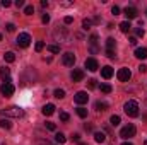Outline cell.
<instances>
[{"label":"cell","instance_id":"1","mask_svg":"<svg viewBox=\"0 0 147 145\" xmlns=\"http://www.w3.org/2000/svg\"><path fill=\"white\" fill-rule=\"evenodd\" d=\"M3 116H9V118H21L22 114H24V111L19 108V106H9V108L2 109L0 111Z\"/></svg>","mask_w":147,"mask_h":145},{"label":"cell","instance_id":"2","mask_svg":"<svg viewBox=\"0 0 147 145\" xmlns=\"http://www.w3.org/2000/svg\"><path fill=\"white\" fill-rule=\"evenodd\" d=\"M123 109H125V113H127L130 118L139 116V104H137L135 101H127L125 106H123Z\"/></svg>","mask_w":147,"mask_h":145},{"label":"cell","instance_id":"3","mask_svg":"<svg viewBox=\"0 0 147 145\" xmlns=\"http://www.w3.org/2000/svg\"><path fill=\"white\" fill-rule=\"evenodd\" d=\"M135 133H137V128L134 126V125H127V126H123L121 128V132H120V137L121 138H132V137H135Z\"/></svg>","mask_w":147,"mask_h":145},{"label":"cell","instance_id":"4","mask_svg":"<svg viewBox=\"0 0 147 145\" xmlns=\"http://www.w3.org/2000/svg\"><path fill=\"white\" fill-rule=\"evenodd\" d=\"M16 43H17L21 48H28V46L31 44V36H29L28 33H21V34L17 36V39H16Z\"/></svg>","mask_w":147,"mask_h":145},{"label":"cell","instance_id":"5","mask_svg":"<svg viewBox=\"0 0 147 145\" xmlns=\"http://www.w3.org/2000/svg\"><path fill=\"white\" fill-rule=\"evenodd\" d=\"M53 38H55V41H67L69 39V33H67V29L65 28H58V29H55L53 31Z\"/></svg>","mask_w":147,"mask_h":145},{"label":"cell","instance_id":"6","mask_svg":"<svg viewBox=\"0 0 147 145\" xmlns=\"http://www.w3.org/2000/svg\"><path fill=\"white\" fill-rule=\"evenodd\" d=\"M62 62H63V65H65V67H74V63H75V55H74L72 51H67V53H63V56H62Z\"/></svg>","mask_w":147,"mask_h":145},{"label":"cell","instance_id":"7","mask_svg":"<svg viewBox=\"0 0 147 145\" xmlns=\"http://www.w3.org/2000/svg\"><path fill=\"white\" fill-rule=\"evenodd\" d=\"M116 77H118L120 82H128L130 77H132V72H130L128 68H120V70L116 72Z\"/></svg>","mask_w":147,"mask_h":145},{"label":"cell","instance_id":"8","mask_svg":"<svg viewBox=\"0 0 147 145\" xmlns=\"http://www.w3.org/2000/svg\"><path fill=\"white\" fill-rule=\"evenodd\" d=\"M74 99H75V103H77V104H86V103L89 101V96H87V92L79 91V92L74 96Z\"/></svg>","mask_w":147,"mask_h":145},{"label":"cell","instance_id":"9","mask_svg":"<svg viewBox=\"0 0 147 145\" xmlns=\"http://www.w3.org/2000/svg\"><path fill=\"white\" fill-rule=\"evenodd\" d=\"M86 68H87L89 72H96V70L99 68L98 60H96V58H87V60H86Z\"/></svg>","mask_w":147,"mask_h":145},{"label":"cell","instance_id":"10","mask_svg":"<svg viewBox=\"0 0 147 145\" xmlns=\"http://www.w3.org/2000/svg\"><path fill=\"white\" fill-rule=\"evenodd\" d=\"M0 92H2V96H5V97H10V96L14 94V85H12V84H2V87H0Z\"/></svg>","mask_w":147,"mask_h":145},{"label":"cell","instance_id":"11","mask_svg":"<svg viewBox=\"0 0 147 145\" xmlns=\"http://www.w3.org/2000/svg\"><path fill=\"white\" fill-rule=\"evenodd\" d=\"M89 44H91V53L96 55V53L99 51V48H98V36H96V34H91V38H89Z\"/></svg>","mask_w":147,"mask_h":145},{"label":"cell","instance_id":"12","mask_svg":"<svg viewBox=\"0 0 147 145\" xmlns=\"http://www.w3.org/2000/svg\"><path fill=\"white\" fill-rule=\"evenodd\" d=\"M72 80L74 82H80L82 79H84V70H80V68H74V72H72Z\"/></svg>","mask_w":147,"mask_h":145},{"label":"cell","instance_id":"13","mask_svg":"<svg viewBox=\"0 0 147 145\" xmlns=\"http://www.w3.org/2000/svg\"><path fill=\"white\" fill-rule=\"evenodd\" d=\"M0 77H2V80H3V84H10V70L9 68H0Z\"/></svg>","mask_w":147,"mask_h":145},{"label":"cell","instance_id":"14","mask_svg":"<svg viewBox=\"0 0 147 145\" xmlns=\"http://www.w3.org/2000/svg\"><path fill=\"white\" fill-rule=\"evenodd\" d=\"M125 15H127V19H135L137 17V9L135 7H127L125 9Z\"/></svg>","mask_w":147,"mask_h":145},{"label":"cell","instance_id":"15","mask_svg":"<svg viewBox=\"0 0 147 145\" xmlns=\"http://www.w3.org/2000/svg\"><path fill=\"white\" fill-rule=\"evenodd\" d=\"M135 56L139 60H146L147 58V48H137L135 50Z\"/></svg>","mask_w":147,"mask_h":145},{"label":"cell","instance_id":"16","mask_svg":"<svg viewBox=\"0 0 147 145\" xmlns=\"http://www.w3.org/2000/svg\"><path fill=\"white\" fill-rule=\"evenodd\" d=\"M55 113V104H45L43 106V114L45 116H51Z\"/></svg>","mask_w":147,"mask_h":145},{"label":"cell","instance_id":"17","mask_svg":"<svg viewBox=\"0 0 147 145\" xmlns=\"http://www.w3.org/2000/svg\"><path fill=\"white\" fill-rule=\"evenodd\" d=\"M101 75H103V79H106V80L111 79V77H113V68H111V67H103V68H101Z\"/></svg>","mask_w":147,"mask_h":145},{"label":"cell","instance_id":"18","mask_svg":"<svg viewBox=\"0 0 147 145\" xmlns=\"http://www.w3.org/2000/svg\"><path fill=\"white\" fill-rule=\"evenodd\" d=\"M94 140H96L98 144H103V142L106 140V135H105L103 132H96V133H94Z\"/></svg>","mask_w":147,"mask_h":145},{"label":"cell","instance_id":"19","mask_svg":"<svg viewBox=\"0 0 147 145\" xmlns=\"http://www.w3.org/2000/svg\"><path fill=\"white\" fill-rule=\"evenodd\" d=\"M0 128H5V130H10V128H12V123H10V119H7V118L3 119V118H2V119H0Z\"/></svg>","mask_w":147,"mask_h":145},{"label":"cell","instance_id":"20","mask_svg":"<svg viewBox=\"0 0 147 145\" xmlns=\"http://www.w3.org/2000/svg\"><path fill=\"white\" fill-rule=\"evenodd\" d=\"M120 29H121V33H128V31L132 29V26H130L128 21H123V22L120 24Z\"/></svg>","mask_w":147,"mask_h":145},{"label":"cell","instance_id":"21","mask_svg":"<svg viewBox=\"0 0 147 145\" xmlns=\"http://www.w3.org/2000/svg\"><path fill=\"white\" fill-rule=\"evenodd\" d=\"M115 46H116V41H115L113 38H108V39H106V50H108V51H113Z\"/></svg>","mask_w":147,"mask_h":145},{"label":"cell","instance_id":"22","mask_svg":"<svg viewBox=\"0 0 147 145\" xmlns=\"http://www.w3.org/2000/svg\"><path fill=\"white\" fill-rule=\"evenodd\" d=\"M3 58H5V62H7V63H12V62L16 60V55H14L12 51H7V53L3 55Z\"/></svg>","mask_w":147,"mask_h":145},{"label":"cell","instance_id":"23","mask_svg":"<svg viewBox=\"0 0 147 145\" xmlns=\"http://www.w3.org/2000/svg\"><path fill=\"white\" fill-rule=\"evenodd\" d=\"M94 108L98 109V111H106V108H108V104H106V103H103V101H96Z\"/></svg>","mask_w":147,"mask_h":145},{"label":"cell","instance_id":"24","mask_svg":"<svg viewBox=\"0 0 147 145\" xmlns=\"http://www.w3.org/2000/svg\"><path fill=\"white\" fill-rule=\"evenodd\" d=\"M53 96H55L57 99H63V97H65V91H63V89H57V91L53 92Z\"/></svg>","mask_w":147,"mask_h":145},{"label":"cell","instance_id":"25","mask_svg":"<svg viewBox=\"0 0 147 145\" xmlns=\"http://www.w3.org/2000/svg\"><path fill=\"white\" fill-rule=\"evenodd\" d=\"M111 91H113V87H111L110 84H101V92H105V94H110Z\"/></svg>","mask_w":147,"mask_h":145},{"label":"cell","instance_id":"26","mask_svg":"<svg viewBox=\"0 0 147 145\" xmlns=\"http://www.w3.org/2000/svg\"><path fill=\"white\" fill-rule=\"evenodd\" d=\"M77 116H80V118H86V116H87V109L82 108V106H79V108H77Z\"/></svg>","mask_w":147,"mask_h":145},{"label":"cell","instance_id":"27","mask_svg":"<svg viewBox=\"0 0 147 145\" xmlns=\"http://www.w3.org/2000/svg\"><path fill=\"white\" fill-rule=\"evenodd\" d=\"M55 140H57L58 144H65V142H67V138H65L63 133H57V135H55Z\"/></svg>","mask_w":147,"mask_h":145},{"label":"cell","instance_id":"28","mask_svg":"<svg viewBox=\"0 0 147 145\" xmlns=\"http://www.w3.org/2000/svg\"><path fill=\"white\" fill-rule=\"evenodd\" d=\"M110 123L113 125V126H116V125L120 123V116H118V114H113V116L110 118Z\"/></svg>","mask_w":147,"mask_h":145},{"label":"cell","instance_id":"29","mask_svg":"<svg viewBox=\"0 0 147 145\" xmlns=\"http://www.w3.org/2000/svg\"><path fill=\"white\" fill-rule=\"evenodd\" d=\"M48 51H51V53H58V51H60V46H58V44H48Z\"/></svg>","mask_w":147,"mask_h":145},{"label":"cell","instance_id":"30","mask_svg":"<svg viewBox=\"0 0 147 145\" xmlns=\"http://www.w3.org/2000/svg\"><path fill=\"white\" fill-rule=\"evenodd\" d=\"M33 12H34V7H33V5H26V7H24V14H26V15H31Z\"/></svg>","mask_w":147,"mask_h":145},{"label":"cell","instance_id":"31","mask_svg":"<svg viewBox=\"0 0 147 145\" xmlns=\"http://www.w3.org/2000/svg\"><path fill=\"white\" fill-rule=\"evenodd\" d=\"M91 26H92V21H91V19H84V21H82V28H84V29H89Z\"/></svg>","mask_w":147,"mask_h":145},{"label":"cell","instance_id":"32","mask_svg":"<svg viewBox=\"0 0 147 145\" xmlns=\"http://www.w3.org/2000/svg\"><path fill=\"white\" fill-rule=\"evenodd\" d=\"M96 85H98V84H96V80H94V79L87 80V87H89V89H96Z\"/></svg>","mask_w":147,"mask_h":145},{"label":"cell","instance_id":"33","mask_svg":"<svg viewBox=\"0 0 147 145\" xmlns=\"http://www.w3.org/2000/svg\"><path fill=\"white\" fill-rule=\"evenodd\" d=\"M43 48H45V43H43V41H38L36 46H34V50H36V51H41Z\"/></svg>","mask_w":147,"mask_h":145},{"label":"cell","instance_id":"34","mask_svg":"<svg viewBox=\"0 0 147 145\" xmlns=\"http://www.w3.org/2000/svg\"><path fill=\"white\" fill-rule=\"evenodd\" d=\"M46 128H48L50 132H55V130H57V125H55V123H50V121H48V123H46Z\"/></svg>","mask_w":147,"mask_h":145},{"label":"cell","instance_id":"35","mask_svg":"<svg viewBox=\"0 0 147 145\" xmlns=\"http://www.w3.org/2000/svg\"><path fill=\"white\" fill-rule=\"evenodd\" d=\"M111 14H113V15H118V14H120V7L113 5V7H111Z\"/></svg>","mask_w":147,"mask_h":145},{"label":"cell","instance_id":"36","mask_svg":"<svg viewBox=\"0 0 147 145\" xmlns=\"http://www.w3.org/2000/svg\"><path fill=\"white\" fill-rule=\"evenodd\" d=\"M5 28H7V31H9V33H14V31H16V26H14L12 22H9V24H7Z\"/></svg>","mask_w":147,"mask_h":145},{"label":"cell","instance_id":"37","mask_svg":"<svg viewBox=\"0 0 147 145\" xmlns=\"http://www.w3.org/2000/svg\"><path fill=\"white\" fill-rule=\"evenodd\" d=\"M135 34H137L139 38H144V34H146V33H144V29H140V28H137V29H135Z\"/></svg>","mask_w":147,"mask_h":145},{"label":"cell","instance_id":"38","mask_svg":"<svg viewBox=\"0 0 147 145\" xmlns=\"http://www.w3.org/2000/svg\"><path fill=\"white\" fill-rule=\"evenodd\" d=\"M63 22H65V24H72V22H74V17H72V15H67V17L63 19Z\"/></svg>","mask_w":147,"mask_h":145},{"label":"cell","instance_id":"39","mask_svg":"<svg viewBox=\"0 0 147 145\" xmlns=\"http://www.w3.org/2000/svg\"><path fill=\"white\" fill-rule=\"evenodd\" d=\"M60 119L62 121H69V114L67 113H60Z\"/></svg>","mask_w":147,"mask_h":145},{"label":"cell","instance_id":"40","mask_svg":"<svg viewBox=\"0 0 147 145\" xmlns=\"http://www.w3.org/2000/svg\"><path fill=\"white\" fill-rule=\"evenodd\" d=\"M106 56H108L110 60H113V58H115L116 55H115V51H108V50H106Z\"/></svg>","mask_w":147,"mask_h":145},{"label":"cell","instance_id":"41","mask_svg":"<svg viewBox=\"0 0 147 145\" xmlns=\"http://www.w3.org/2000/svg\"><path fill=\"white\" fill-rule=\"evenodd\" d=\"M16 7H17V9L24 7V0H16Z\"/></svg>","mask_w":147,"mask_h":145},{"label":"cell","instance_id":"42","mask_svg":"<svg viewBox=\"0 0 147 145\" xmlns=\"http://www.w3.org/2000/svg\"><path fill=\"white\" fill-rule=\"evenodd\" d=\"M41 21H43L45 24H48V22H50V15H48V14H45V15L41 17Z\"/></svg>","mask_w":147,"mask_h":145},{"label":"cell","instance_id":"43","mask_svg":"<svg viewBox=\"0 0 147 145\" xmlns=\"http://www.w3.org/2000/svg\"><path fill=\"white\" fill-rule=\"evenodd\" d=\"M0 5H2V7H9V5H10V0H2Z\"/></svg>","mask_w":147,"mask_h":145},{"label":"cell","instance_id":"44","mask_svg":"<svg viewBox=\"0 0 147 145\" xmlns=\"http://www.w3.org/2000/svg\"><path fill=\"white\" fill-rule=\"evenodd\" d=\"M72 140H75V142H80V135H79V133H74V135H72Z\"/></svg>","mask_w":147,"mask_h":145},{"label":"cell","instance_id":"45","mask_svg":"<svg viewBox=\"0 0 147 145\" xmlns=\"http://www.w3.org/2000/svg\"><path fill=\"white\" fill-rule=\"evenodd\" d=\"M139 72H140V73L147 72V67H146V65H140V67H139Z\"/></svg>","mask_w":147,"mask_h":145},{"label":"cell","instance_id":"46","mask_svg":"<svg viewBox=\"0 0 147 145\" xmlns=\"http://www.w3.org/2000/svg\"><path fill=\"white\" fill-rule=\"evenodd\" d=\"M128 41H130V44H137V38H135V36H132Z\"/></svg>","mask_w":147,"mask_h":145},{"label":"cell","instance_id":"47","mask_svg":"<svg viewBox=\"0 0 147 145\" xmlns=\"http://www.w3.org/2000/svg\"><path fill=\"white\" fill-rule=\"evenodd\" d=\"M121 145H132V144H128V142H123V144H121Z\"/></svg>","mask_w":147,"mask_h":145},{"label":"cell","instance_id":"48","mask_svg":"<svg viewBox=\"0 0 147 145\" xmlns=\"http://www.w3.org/2000/svg\"><path fill=\"white\" fill-rule=\"evenodd\" d=\"M79 145H87V144H84V142H79Z\"/></svg>","mask_w":147,"mask_h":145},{"label":"cell","instance_id":"49","mask_svg":"<svg viewBox=\"0 0 147 145\" xmlns=\"http://www.w3.org/2000/svg\"><path fill=\"white\" fill-rule=\"evenodd\" d=\"M0 41H2V34H0Z\"/></svg>","mask_w":147,"mask_h":145},{"label":"cell","instance_id":"50","mask_svg":"<svg viewBox=\"0 0 147 145\" xmlns=\"http://www.w3.org/2000/svg\"><path fill=\"white\" fill-rule=\"evenodd\" d=\"M144 145H147V140H146V144H144Z\"/></svg>","mask_w":147,"mask_h":145},{"label":"cell","instance_id":"51","mask_svg":"<svg viewBox=\"0 0 147 145\" xmlns=\"http://www.w3.org/2000/svg\"><path fill=\"white\" fill-rule=\"evenodd\" d=\"M146 14H147V12H146Z\"/></svg>","mask_w":147,"mask_h":145}]
</instances>
